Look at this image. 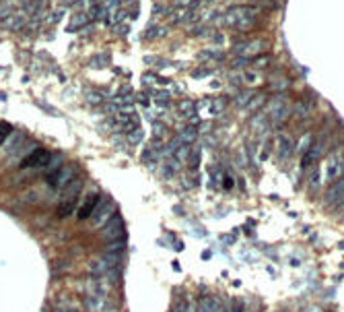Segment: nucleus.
Returning a JSON list of instances; mask_svg holds the SVG:
<instances>
[{"label": "nucleus", "instance_id": "f03ea898", "mask_svg": "<svg viewBox=\"0 0 344 312\" xmlns=\"http://www.w3.org/2000/svg\"><path fill=\"white\" fill-rule=\"evenodd\" d=\"M344 174V151H336L326 160V180L336 182Z\"/></svg>", "mask_w": 344, "mask_h": 312}, {"label": "nucleus", "instance_id": "f257e3e1", "mask_svg": "<svg viewBox=\"0 0 344 312\" xmlns=\"http://www.w3.org/2000/svg\"><path fill=\"white\" fill-rule=\"evenodd\" d=\"M214 23L221 25H231L237 29H247L251 25H255L257 21V9L253 7H231L227 9L223 15H212Z\"/></svg>", "mask_w": 344, "mask_h": 312}, {"label": "nucleus", "instance_id": "b1692460", "mask_svg": "<svg viewBox=\"0 0 344 312\" xmlns=\"http://www.w3.org/2000/svg\"><path fill=\"white\" fill-rule=\"evenodd\" d=\"M239 81H245V83H249V85H255V83H260L262 79H260V76H257L255 72H245V74H241Z\"/></svg>", "mask_w": 344, "mask_h": 312}, {"label": "nucleus", "instance_id": "ddd939ff", "mask_svg": "<svg viewBox=\"0 0 344 312\" xmlns=\"http://www.w3.org/2000/svg\"><path fill=\"white\" fill-rule=\"evenodd\" d=\"M342 197H344V180L340 178L330 186V190L326 194V203H338Z\"/></svg>", "mask_w": 344, "mask_h": 312}, {"label": "nucleus", "instance_id": "9b49d317", "mask_svg": "<svg viewBox=\"0 0 344 312\" xmlns=\"http://www.w3.org/2000/svg\"><path fill=\"white\" fill-rule=\"evenodd\" d=\"M276 151H278V158H281V160H289L291 155H293V141H291V136L283 134V136L278 139Z\"/></svg>", "mask_w": 344, "mask_h": 312}, {"label": "nucleus", "instance_id": "4468645a", "mask_svg": "<svg viewBox=\"0 0 344 312\" xmlns=\"http://www.w3.org/2000/svg\"><path fill=\"white\" fill-rule=\"evenodd\" d=\"M219 300L214 296H204L198 302V312H219Z\"/></svg>", "mask_w": 344, "mask_h": 312}, {"label": "nucleus", "instance_id": "7ed1b4c3", "mask_svg": "<svg viewBox=\"0 0 344 312\" xmlns=\"http://www.w3.org/2000/svg\"><path fill=\"white\" fill-rule=\"evenodd\" d=\"M266 48H268V42H266V40H251V42H241V44H237L233 50H235L239 56L253 58V56H257V54H262Z\"/></svg>", "mask_w": 344, "mask_h": 312}, {"label": "nucleus", "instance_id": "72a5a7b5", "mask_svg": "<svg viewBox=\"0 0 344 312\" xmlns=\"http://www.w3.org/2000/svg\"><path fill=\"white\" fill-rule=\"evenodd\" d=\"M91 3H93V5H97V3H101V0H91Z\"/></svg>", "mask_w": 344, "mask_h": 312}, {"label": "nucleus", "instance_id": "7c9ffc66", "mask_svg": "<svg viewBox=\"0 0 344 312\" xmlns=\"http://www.w3.org/2000/svg\"><path fill=\"white\" fill-rule=\"evenodd\" d=\"M54 312H80V310H76V308H74V306H70V304H68V306H64V304H62V306H56V310H54Z\"/></svg>", "mask_w": 344, "mask_h": 312}, {"label": "nucleus", "instance_id": "4be33fe9", "mask_svg": "<svg viewBox=\"0 0 344 312\" xmlns=\"http://www.w3.org/2000/svg\"><path fill=\"white\" fill-rule=\"evenodd\" d=\"M198 58H200V60H210V58L221 60V58H223V54H221L219 50H212V48H210V50H202V52L198 54Z\"/></svg>", "mask_w": 344, "mask_h": 312}, {"label": "nucleus", "instance_id": "a878e982", "mask_svg": "<svg viewBox=\"0 0 344 312\" xmlns=\"http://www.w3.org/2000/svg\"><path fill=\"white\" fill-rule=\"evenodd\" d=\"M309 147H311V134H305V136L301 139V143L297 145V151H299V153H305Z\"/></svg>", "mask_w": 344, "mask_h": 312}, {"label": "nucleus", "instance_id": "9d476101", "mask_svg": "<svg viewBox=\"0 0 344 312\" xmlns=\"http://www.w3.org/2000/svg\"><path fill=\"white\" fill-rule=\"evenodd\" d=\"M70 180H72V176H70V170H68V168H60V170H56V172L48 178V182H50L52 186H56V188L68 184Z\"/></svg>", "mask_w": 344, "mask_h": 312}, {"label": "nucleus", "instance_id": "1a4fd4ad", "mask_svg": "<svg viewBox=\"0 0 344 312\" xmlns=\"http://www.w3.org/2000/svg\"><path fill=\"white\" fill-rule=\"evenodd\" d=\"M114 267V259H107V257H97L93 263H91V273L93 275H105L110 273Z\"/></svg>", "mask_w": 344, "mask_h": 312}, {"label": "nucleus", "instance_id": "f8f14e48", "mask_svg": "<svg viewBox=\"0 0 344 312\" xmlns=\"http://www.w3.org/2000/svg\"><path fill=\"white\" fill-rule=\"evenodd\" d=\"M118 122H122V128L124 130H134V128H140V118L136 116V114H132V112H128V114H118Z\"/></svg>", "mask_w": 344, "mask_h": 312}, {"label": "nucleus", "instance_id": "5701e85b", "mask_svg": "<svg viewBox=\"0 0 344 312\" xmlns=\"http://www.w3.org/2000/svg\"><path fill=\"white\" fill-rule=\"evenodd\" d=\"M188 164L192 168V172H196L198 164H200V151H190V158H188Z\"/></svg>", "mask_w": 344, "mask_h": 312}, {"label": "nucleus", "instance_id": "2eb2a0df", "mask_svg": "<svg viewBox=\"0 0 344 312\" xmlns=\"http://www.w3.org/2000/svg\"><path fill=\"white\" fill-rule=\"evenodd\" d=\"M196 134H198V130L194 128V126H186L178 136L182 139V143H186V145H190V143H194L196 141Z\"/></svg>", "mask_w": 344, "mask_h": 312}, {"label": "nucleus", "instance_id": "dca6fc26", "mask_svg": "<svg viewBox=\"0 0 344 312\" xmlns=\"http://www.w3.org/2000/svg\"><path fill=\"white\" fill-rule=\"evenodd\" d=\"M255 95V91H251V89H247V91H243V93H239L235 100H233V104L237 106V108H245L247 104H249V100Z\"/></svg>", "mask_w": 344, "mask_h": 312}, {"label": "nucleus", "instance_id": "2f4dec72", "mask_svg": "<svg viewBox=\"0 0 344 312\" xmlns=\"http://www.w3.org/2000/svg\"><path fill=\"white\" fill-rule=\"evenodd\" d=\"M174 312H188V308H186V302H180V304L174 308Z\"/></svg>", "mask_w": 344, "mask_h": 312}, {"label": "nucleus", "instance_id": "412c9836", "mask_svg": "<svg viewBox=\"0 0 344 312\" xmlns=\"http://www.w3.org/2000/svg\"><path fill=\"white\" fill-rule=\"evenodd\" d=\"M23 23H25V17H21V15H11V19L9 17L5 19V25H11V29H21Z\"/></svg>", "mask_w": 344, "mask_h": 312}, {"label": "nucleus", "instance_id": "39448f33", "mask_svg": "<svg viewBox=\"0 0 344 312\" xmlns=\"http://www.w3.org/2000/svg\"><path fill=\"white\" fill-rule=\"evenodd\" d=\"M52 164V153L46 149H35L23 160V168H44Z\"/></svg>", "mask_w": 344, "mask_h": 312}, {"label": "nucleus", "instance_id": "aec40b11", "mask_svg": "<svg viewBox=\"0 0 344 312\" xmlns=\"http://www.w3.org/2000/svg\"><path fill=\"white\" fill-rule=\"evenodd\" d=\"M46 3L48 0H23V7L27 11H41V9H46Z\"/></svg>", "mask_w": 344, "mask_h": 312}, {"label": "nucleus", "instance_id": "c85d7f7f", "mask_svg": "<svg viewBox=\"0 0 344 312\" xmlns=\"http://www.w3.org/2000/svg\"><path fill=\"white\" fill-rule=\"evenodd\" d=\"M13 128L9 126V124H5V126H0V145H3L5 141H7V136H9V132H11Z\"/></svg>", "mask_w": 344, "mask_h": 312}, {"label": "nucleus", "instance_id": "bb28decb", "mask_svg": "<svg viewBox=\"0 0 344 312\" xmlns=\"http://www.w3.org/2000/svg\"><path fill=\"white\" fill-rule=\"evenodd\" d=\"M268 64H270V56H262V54L253 56V66H268Z\"/></svg>", "mask_w": 344, "mask_h": 312}, {"label": "nucleus", "instance_id": "0eeeda50", "mask_svg": "<svg viewBox=\"0 0 344 312\" xmlns=\"http://www.w3.org/2000/svg\"><path fill=\"white\" fill-rule=\"evenodd\" d=\"M112 215H114V201L105 199L103 205H101V199H99V203H97V207L93 211V225H103Z\"/></svg>", "mask_w": 344, "mask_h": 312}, {"label": "nucleus", "instance_id": "f3484780", "mask_svg": "<svg viewBox=\"0 0 344 312\" xmlns=\"http://www.w3.org/2000/svg\"><path fill=\"white\" fill-rule=\"evenodd\" d=\"M264 104H266V95H253L245 108H247L249 112H257V110H260V108L264 106Z\"/></svg>", "mask_w": 344, "mask_h": 312}, {"label": "nucleus", "instance_id": "20e7f679", "mask_svg": "<svg viewBox=\"0 0 344 312\" xmlns=\"http://www.w3.org/2000/svg\"><path fill=\"white\" fill-rule=\"evenodd\" d=\"M101 233H103L107 240H114V242H118V236L124 238V223H122L120 215H112V217L103 223Z\"/></svg>", "mask_w": 344, "mask_h": 312}, {"label": "nucleus", "instance_id": "6ab92c4d", "mask_svg": "<svg viewBox=\"0 0 344 312\" xmlns=\"http://www.w3.org/2000/svg\"><path fill=\"white\" fill-rule=\"evenodd\" d=\"M180 112H182L186 118H192V116L196 114V104L186 100V102H182V104H180Z\"/></svg>", "mask_w": 344, "mask_h": 312}, {"label": "nucleus", "instance_id": "a211bd4d", "mask_svg": "<svg viewBox=\"0 0 344 312\" xmlns=\"http://www.w3.org/2000/svg\"><path fill=\"white\" fill-rule=\"evenodd\" d=\"M87 19H89V17L84 15V13H78V15H74V17H72V21H70V25H68V29H70V31H76L80 25H84V23H87Z\"/></svg>", "mask_w": 344, "mask_h": 312}, {"label": "nucleus", "instance_id": "423d86ee", "mask_svg": "<svg viewBox=\"0 0 344 312\" xmlns=\"http://www.w3.org/2000/svg\"><path fill=\"white\" fill-rule=\"evenodd\" d=\"M266 112L270 114V118H272L274 122H285V120L289 118V114H291V106H289L283 98H276V100H272V102L268 104Z\"/></svg>", "mask_w": 344, "mask_h": 312}, {"label": "nucleus", "instance_id": "393cba45", "mask_svg": "<svg viewBox=\"0 0 344 312\" xmlns=\"http://www.w3.org/2000/svg\"><path fill=\"white\" fill-rule=\"evenodd\" d=\"M165 33H167V29H165V27H161V29H159V27H153V29H146V31H144V37H150V40H155V37H159V35H165Z\"/></svg>", "mask_w": 344, "mask_h": 312}, {"label": "nucleus", "instance_id": "cd10ccee", "mask_svg": "<svg viewBox=\"0 0 344 312\" xmlns=\"http://www.w3.org/2000/svg\"><path fill=\"white\" fill-rule=\"evenodd\" d=\"M225 106H227V100H225V98H219V100L212 102V112H214V114H217V112H223Z\"/></svg>", "mask_w": 344, "mask_h": 312}, {"label": "nucleus", "instance_id": "c756f323", "mask_svg": "<svg viewBox=\"0 0 344 312\" xmlns=\"http://www.w3.org/2000/svg\"><path fill=\"white\" fill-rule=\"evenodd\" d=\"M11 15H13V9H11L9 5L0 7V19H7V17H11Z\"/></svg>", "mask_w": 344, "mask_h": 312}, {"label": "nucleus", "instance_id": "473e14b6", "mask_svg": "<svg viewBox=\"0 0 344 312\" xmlns=\"http://www.w3.org/2000/svg\"><path fill=\"white\" fill-rule=\"evenodd\" d=\"M319 184V176H317V172H313V176H311V186H317Z\"/></svg>", "mask_w": 344, "mask_h": 312}, {"label": "nucleus", "instance_id": "6e6552de", "mask_svg": "<svg viewBox=\"0 0 344 312\" xmlns=\"http://www.w3.org/2000/svg\"><path fill=\"white\" fill-rule=\"evenodd\" d=\"M99 194L97 192H93V194H89L87 197V201L82 203V207L78 209V219H87V217H91L93 215V211H95V207H97V203H99Z\"/></svg>", "mask_w": 344, "mask_h": 312}]
</instances>
